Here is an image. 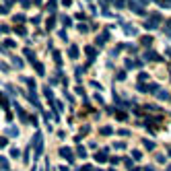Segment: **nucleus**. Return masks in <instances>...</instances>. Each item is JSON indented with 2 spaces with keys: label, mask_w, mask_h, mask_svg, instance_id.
Returning a JSON list of instances; mask_svg holds the SVG:
<instances>
[]
</instances>
